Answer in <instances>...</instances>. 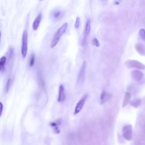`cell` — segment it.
<instances>
[{"label":"cell","mask_w":145,"mask_h":145,"mask_svg":"<svg viewBox=\"0 0 145 145\" xmlns=\"http://www.w3.org/2000/svg\"><path fill=\"white\" fill-rule=\"evenodd\" d=\"M125 65L128 68H135L141 70L145 69V65L141 62L136 60H128L125 62Z\"/></svg>","instance_id":"1"},{"label":"cell","mask_w":145,"mask_h":145,"mask_svg":"<svg viewBox=\"0 0 145 145\" xmlns=\"http://www.w3.org/2000/svg\"><path fill=\"white\" fill-rule=\"evenodd\" d=\"M64 12L59 9H55L51 12L50 17L53 21L57 22L61 19L64 17Z\"/></svg>","instance_id":"2"},{"label":"cell","mask_w":145,"mask_h":145,"mask_svg":"<svg viewBox=\"0 0 145 145\" xmlns=\"http://www.w3.org/2000/svg\"><path fill=\"white\" fill-rule=\"evenodd\" d=\"M123 136L126 140L130 141L132 138V126L129 125L124 127L122 130Z\"/></svg>","instance_id":"3"},{"label":"cell","mask_w":145,"mask_h":145,"mask_svg":"<svg viewBox=\"0 0 145 145\" xmlns=\"http://www.w3.org/2000/svg\"><path fill=\"white\" fill-rule=\"evenodd\" d=\"M28 34L26 30L23 32L22 38L21 52L22 57L25 58L27 55L28 47Z\"/></svg>","instance_id":"4"},{"label":"cell","mask_w":145,"mask_h":145,"mask_svg":"<svg viewBox=\"0 0 145 145\" xmlns=\"http://www.w3.org/2000/svg\"><path fill=\"white\" fill-rule=\"evenodd\" d=\"M87 96V95H85L77 104L74 113L75 115L78 114L81 111L85 104Z\"/></svg>","instance_id":"5"},{"label":"cell","mask_w":145,"mask_h":145,"mask_svg":"<svg viewBox=\"0 0 145 145\" xmlns=\"http://www.w3.org/2000/svg\"><path fill=\"white\" fill-rule=\"evenodd\" d=\"M86 66V62L84 61L81 67L78 76V82H83L85 78V72Z\"/></svg>","instance_id":"6"},{"label":"cell","mask_w":145,"mask_h":145,"mask_svg":"<svg viewBox=\"0 0 145 145\" xmlns=\"http://www.w3.org/2000/svg\"><path fill=\"white\" fill-rule=\"evenodd\" d=\"M131 75L134 80L137 81H141L143 78L144 74L141 71L134 70L132 71Z\"/></svg>","instance_id":"7"},{"label":"cell","mask_w":145,"mask_h":145,"mask_svg":"<svg viewBox=\"0 0 145 145\" xmlns=\"http://www.w3.org/2000/svg\"><path fill=\"white\" fill-rule=\"evenodd\" d=\"M65 96L64 86L62 85H61L59 87L58 101L59 102H64L65 100Z\"/></svg>","instance_id":"8"},{"label":"cell","mask_w":145,"mask_h":145,"mask_svg":"<svg viewBox=\"0 0 145 145\" xmlns=\"http://www.w3.org/2000/svg\"><path fill=\"white\" fill-rule=\"evenodd\" d=\"M135 50L137 52L142 56L145 55V46L141 43H138L135 46Z\"/></svg>","instance_id":"9"},{"label":"cell","mask_w":145,"mask_h":145,"mask_svg":"<svg viewBox=\"0 0 145 145\" xmlns=\"http://www.w3.org/2000/svg\"><path fill=\"white\" fill-rule=\"evenodd\" d=\"M42 17V13H39L34 21L32 26L33 29L34 30H36L38 29L41 22Z\"/></svg>","instance_id":"10"},{"label":"cell","mask_w":145,"mask_h":145,"mask_svg":"<svg viewBox=\"0 0 145 145\" xmlns=\"http://www.w3.org/2000/svg\"><path fill=\"white\" fill-rule=\"evenodd\" d=\"M90 30V21L88 19L86 22L85 30V36H84L83 43H85L86 37L89 34Z\"/></svg>","instance_id":"11"},{"label":"cell","mask_w":145,"mask_h":145,"mask_svg":"<svg viewBox=\"0 0 145 145\" xmlns=\"http://www.w3.org/2000/svg\"><path fill=\"white\" fill-rule=\"evenodd\" d=\"M7 58L5 56L2 57L0 60V71L3 72L5 69V65L6 62Z\"/></svg>","instance_id":"12"},{"label":"cell","mask_w":145,"mask_h":145,"mask_svg":"<svg viewBox=\"0 0 145 145\" xmlns=\"http://www.w3.org/2000/svg\"><path fill=\"white\" fill-rule=\"evenodd\" d=\"M131 99V95L130 93L128 92H126L123 100L122 105L123 107H125L129 103Z\"/></svg>","instance_id":"13"},{"label":"cell","mask_w":145,"mask_h":145,"mask_svg":"<svg viewBox=\"0 0 145 145\" xmlns=\"http://www.w3.org/2000/svg\"><path fill=\"white\" fill-rule=\"evenodd\" d=\"M141 101L140 99H137L133 100L129 102V104L131 106L135 108H138L141 104Z\"/></svg>","instance_id":"14"},{"label":"cell","mask_w":145,"mask_h":145,"mask_svg":"<svg viewBox=\"0 0 145 145\" xmlns=\"http://www.w3.org/2000/svg\"><path fill=\"white\" fill-rule=\"evenodd\" d=\"M38 80L40 85L44 90H45V83L43 78L40 76H38Z\"/></svg>","instance_id":"15"},{"label":"cell","mask_w":145,"mask_h":145,"mask_svg":"<svg viewBox=\"0 0 145 145\" xmlns=\"http://www.w3.org/2000/svg\"><path fill=\"white\" fill-rule=\"evenodd\" d=\"M139 35L141 40L145 42V30L143 29H140L139 32Z\"/></svg>","instance_id":"16"},{"label":"cell","mask_w":145,"mask_h":145,"mask_svg":"<svg viewBox=\"0 0 145 145\" xmlns=\"http://www.w3.org/2000/svg\"><path fill=\"white\" fill-rule=\"evenodd\" d=\"M11 84V79L9 78L7 81L5 87L4 92L6 93H8V92L9 88L10 87Z\"/></svg>","instance_id":"17"},{"label":"cell","mask_w":145,"mask_h":145,"mask_svg":"<svg viewBox=\"0 0 145 145\" xmlns=\"http://www.w3.org/2000/svg\"><path fill=\"white\" fill-rule=\"evenodd\" d=\"M35 61V55L34 53L32 54L30 56L29 65L30 67H32L33 66Z\"/></svg>","instance_id":"18"},{"label":"cell","mask_w":145,"mask_h":145,"mask_svg":"<svg viewBox=\"0 0 145 145\" xmlns=\"http://www.w3.org/2000/svg\"><path fill=\"white\" fill-rule=\"evenodd\" d=\"M92 44L93 46L99 47L100 46V44L98 39L95 38H93L92 41Z\"/></svg>","instance_id":"19"},{"label":"cell","mask_w":145,"mask_h":145,"mask_svg":"<svg viewBox=\"0 0 145 145\" xmlns=\"http://www.w3.org/2000/svg\"><path fill=\"white\" fill-rule=\"evenodd\" d=\"M107 94H106V92L104 90H103L102 93L101 95L100 99L102 101L104 100L107 97L108 95L107 94V96H106Z\"/></svg>","instance_id":"20"},{"label":"cell","mask_w":145,"mask_h":145,"mask_svg":"<svg viewBox=\"0 0 145 145\" xmlns=\"http://www.w3.org/2000/svg\"><path fill=\"white\" fill-rule=\"evenodd\" d=\"M80 24V19L79 17H78L77 18L75 24V27L76 29H78L79 26Z\"/></svg>","instance_id":"21"},{"label":"cell","mask_w":145,"mask_h":145,"mask_svg":"<svg viewBox=\"0 0 145 145\" xmlns=\"http://www.w3.org/2000/svg\"><path fill=\"white\" fill-rule=\"evenodd\" d=\"M9 58H12L13 57V53H14V50L13 48H11L9 49Z\"/></svg>","instance_id":"22"},{"label":"cell","mask_w":145,"mask_h":145,"mask_svg":"<svg viewBox=\"0 0 145 145\" xmlns=\"http://www.w3.org/2000/svg\"><path fill=\"white\" fill-rule=\"evenodd\" d=\"M54 131L56 134H59L60 132V130L59 129V128L58 127H54Z\"/></svg>","instance_id":"23"},{"label":"cell","mask_w":145,"mask_h":145,"mask_svg":"<svg viewBox=\"0 0 145 145\" xmlns=\"http://www.w3.org/2000/svg\"><path fill=\"white\" fill-rule=\"evenodd\" d=\"M3 105L1 102V104H0V114H1V116L2 115V112H3Z\"/></svg>","instance_id":"24"},{"label":"cell","mask_w":145,"mask_h":145,"mask_svg":"<svg viewBox=\"0 0 145 145\" xmlns=\"http://www.w3.org/2000/svg\"><path fill=\"white\" fill-rule=\"evenodd\" d=\"M114 4H115V5H118L119 4V3L117 1H115L114 2Z\"/></svg>","instance_id":"25"},{"label":"cell","mask_w":145,"mask_h":145,"mask_svg":"<svg viewBox=\"0 0 145 145\" xmlns=\"http://www.w3.org/2000/svg\"><path fill=\"white\" fill-rule=\"evenodd\" d=\"M40 1H42V0H40Z\"/></svg>","instance_id":"26"}]
</instances>
